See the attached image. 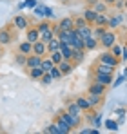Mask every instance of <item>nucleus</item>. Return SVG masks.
I'll return each mask as SVG.
<instances>
[{
    "instance_id": "79ce46f5",
    "label": "nucleus",
    "mask_w": 127,
    "mask_h": 134,
    "mask_svg": "<svg viewBox=\"0 0 127 134\" xmlns=\"http://www.w3.org/2000/svg\"><path fill=\"white\" fill-rule=\"evenodd\" d=\"M127 60V45L124 47V53H122V62H125Z\"/></svg>"
},
{
    "instance_id": "423d86ee",
    "label": "nucleus",
    "mask_w": 127,
    "mask_h": 134,
    "mask_svg": "<svg viewBox=\"0 0 127 134\" xmlns=\"http://www.w3.org/2000/svg\"><path fill=\"white\" fill-rule=\"evenodd\" d=\"M25 38H27L31 44L38 42V40H40V31H38V27H36V25L27 27V29H25Z\"/></svg>"
},
{
    "instance_id": "412c9836",
    "label": "nucleus",
    "mask_w": 127,
    "mask_h": 134,
    "mask_svg": "<svg viewBox=\"0 0 127 134\" xmlns=\"http://www.w3.org/2000/svg\"><path fill=\"white\" fill-rule=\"evenodd\" d=\"M56 36V31H55V27H51V29H47V31H44V33H40V40L42 42H49V40H53Z\"/></svg>"
},
{
    "instance_id": "dca6fc26",
    "label": "nucleus",
    "mask_w": 127,
    "mask_h": 134,
    "mask_svg": "<svg viewBox=\"0 0 127 134\" xmlns=\"http://www.w3.org/2000/svg\"><path fill=\"white\" fill-rule=\"evenodd\" d=\"M65 111L69 112V114H73V116H80V114L84 112V111H82V107H80L76 102H71V103L65 107Z\"/></svg>"
},
{
    "instance_id": "a19ab883",
    "label": "nucleus",
    "mask_w": 127,
    "mask_h": 134,
    "mask_svg": "<svg viewBox=\"0 0 127 134\" xmlns=\"http://www.w3.org/2000/svg\"><path fill=\"white\" fill-rule=\"evenodd\" d=\"M25 7L35 9V7H36V0H25Z\"/></svg>"
},
{
    "instance_id": "49530a36",
    "label": "nucleus",
    "mask_w": 127,
    "mask_h": 134,
    "mask_svg": "<svg viewBox=\"0 0 127 134\" xmlns=\"http://www.w3.org/2000/svg\"><path fill=\"white\" fill-rule=\"evenodd\" d=\"M2 47H4V45H0V56L4 54V49H2Z\"/></svg>"
},
{
    "instance_id": "6e6552de",
    "label": "nucleus",
    "mask_w": 127,
    "mask_h": 134,
    "mask_svg": "<svg viewBox=\"0 0 127 134\" xmlns=\"http://www.w3.org/2000/svg\"><path fill=\"white\" fill-rule=\"evenodd\" d=\"M33 53L38 54V56H47V54H49V51H47V44L42 42V40L35 42V44H33Z\"/></svg>"
},
{
    "instance_id": "4be33fe9",
    "label": "nucleus",
    "mask_w": 127,
    "mask_h": 134,
    "mask_svg": "<svg viewBox=\"0 0 127 134\" xmlns=\"http://www.w3.org/2000/svg\"><path fill=\"white\" fill-rule=\"evenodd\" d=\"M85 58V49H75L73 51V62L78 65V64H82Z\"/></svg>"
},
{
    "instance_id": "1a4fd4ad",
    "label": "nucleus",
    "mask_w": 127,
    "mask_h": 134,
    "mask_svg": "<svg viewBox=\"0 0 127 134\" xmlns=\"http://www.w3.org/2000/svg\"><path fill=\"white\" fill-rule=\"evenodd\" d=\"M58 67H60V71H62L64 76H67V74H71V72H73V69L76 67V64H75L73 60H62Z\"/></svg>"
},
{
    "instance_id": "4468645a",
    "label": "nucleus",
    "mask_w": 127,
    "mask_h": 134,
    "mask_svg": "<svg viewBox=\"0 0 127 134\" xmlns=\"http://www.w3.org/2000/svg\"><path fill=\"white\" fill-rule=\"evenodd\" d=\"M55 121H56V125H58V129H60V134H69L71 131H73V127H71L65 120H62L60 116H56V120H55Z\"/></svg>"
},
{
    "instance_id": "58836bf2",
    "label": "nucleus",
    "mask_w": 127,
    "mask_h": 134,
    "mask_svg": "<svg viewBox=\"0 0 127 134\" xmlns=\"http://www.w3.org/2000/svg\"><path fill=\"white\" fill-rule=\"evenodd\" d=\"M40 82L45 83V85H49L51 82H53V76H51V72H44V76L40 78Z\"/></svg>"
},
{
    "instance_id": "393cba45",
    "label": "nucleus",
    "mask_w": 127,
    "mask_h": 134,
    "mask_svg": "<svg viewBox=\"0 0 127 134\" xmlns=\"http://www.w3.org/2000/svg\"><path fill=\"white\" fill-rule=\"evenodd\" d=\"M107 29V25H93V36L96 38V40H100L102 36H104V33H105Z\"/></svg>"
},
{
    "instance_id": "e433bc0d",
    "label": "nucleus",
    "mask_w": 127,
    "mask_h": 134,
    "mask_svg": "<svg viewBox=\"0 0 127 134\" xmlns=\"http://www.w3.org/2000/svg\"><path fill=\"white\" fill-rule=\"evenodd\" d=\"M105 127L109 129V131H118L120 123H118V121H114V120H107V121H105Z\"/></svg>"
},
{
    "instance_id": "9b49d317",
    "label": "nucleus",
    "mask_w": 127,
    "mask_h": 134,
    "mask_svg": "<svg viewBox=\"0 0 127 134\" xmlns=\"http://www.w3.org/2000/svg\"><path fill=\"white\" fill-rule=\"evenodd\" d=\"M56 25H58V29L71 31V29H75V18H73V16H65V18H62Z\"/></svg>"
},
{
    "instance_id": "ea45409f",
    "label": "nucleus",
    "mask_w": 127,
    "mask_h": 134,
    "mask_svg": "<svg viewBox=\"0 0 127 134\" xmlns=\"http://www.w3.org/2000/svg\"><path fill=\"white\" fill-rule=\"evenodd\" d=\"M25 62H27V54L20 53V54L17 56V64H18V65H24V67H25Z\"/></svg>"
},
{
    "instance_id": "473e14b6",
    "label": "nucleus",
    "mask_w": 127,
    "mask_h": 134,
    "mask_svg": "<svg viewBox=\"0 0 127 134\" xmlns=\"http://www.w3.org/2000/svg\"><path fill=\"white\" fill-rule=\"evenodd\" d=\"M109 51H111V53H113V54H114V56H116V58H118V60L122 62V53H124V49H122L120 45L114 44L113 47H111V49H109Z\"/></svg>"
},
{
    "instance_id": "f03ea898",
    "label": "nucleus",
    "mask_w": 127,
    "mask_h": 134,
    "mask_svg": "<svg viewBox=\"0 0 127 134\" xmlns=\"http://www.w3.org/2000/svg\"><path fill=\"white\" fill-rule=\"evenodd\" d=\"M62 120H65L73 129H76V127H80V123H82V120H80V116H73V114H69L67 111H60V114H58Z\"/></svg>"
},
{
    "instance_id": "f8f14e48",
    "label": "nucleus",
    "mask_w": 127,
    "mask_h": 134,
    "mask_svg": "<svg viewBox=\"0 0 127 134\" xmlns=\"http://www.w3.org/2000/svg\"><path fill=\"white\" fill-rule=\"evenodd\" d=\"M84 42H85V51H94V49L100 47V40H96L93 35L87 36V38H84Z\"/></svg>"
},
{
    "instance_id": "39448f33",
    "label": "nucleus",
    "mask_w": 127,
    "mask_h": 134,
    "mask_svg": "<svg viewBox=\"0 0 127 134\" xmlns=\"http://www.w3.org/2000/svg\"><path fill=\"white\" fill-rule=\"evenodd\" d=\"M93 80L104 85H111L113 83V74H105V72H93Z\"/></svg>"
},
{
    "instance_id": "a211bd4d",
    "label": "nucleus",
    "mask_w": 127,
    "mask_h": 134,
    "mask_svg": "<svg viewBox=\"0 0 127 134\" xmlns=\"http://www.w3.org/2000/svg\"><path fill=\"white\" fill-rule=\"evenodd\" d=\"M96 13H107V9H109V4H105V0H96L93 5H91Z\"/></svg>"
},
{
    "instance_id": "6ab92c4d",
    "label": "nucleus",
    "mask_w": 127,
    "mask_h": 134,
    "mask_svg": "<svg viewBox=\"0 0 127 134\" xmlns=\"http://www.w3.org/2000/svg\"><path fill=\"white\" fill-rule=\"evenodd\" d=\"M87 98H89V103H91V107H93V109H96V107L104 102V96H102V94H91V92H89V96H87Z\"/></svg>"
},
{
    "instance_id": "7ed1b4c3",
    "label": "nucleus",
    "mask_w": 127,
    "mask_h": 134,
    "mask_svg": "<svg viewBox=\"0 0 127 134\" xmlns=\"http://www.w3.org/2000/svg\"><path fill=\"white\" fill-rule=\"evenodd\" d=\"M98 62H102V64H107V65H113V67H118L120 64V60L111 53V51H107V53H102L100 56H98Z\"/></svg>"
},
{
    "instance_id": "09e8293b",
    "label": "nucleus",
    "mask_w": 127,
    "mask_h": 134,
    "mask_svg": "<svg viewBox=\"0 0 127 134\" xmlns=\"http://www.w3.org/2000/svg\"><path fill=\"white\" fill-rule=\"evenodd\" d=\"M125 11H127V0H125Z\"/></svg>"
},
{
    "instance_id": "ddd939ff",
    "label": "nucleus",
    "mask_w": 127,
    "mask_h": 134,
    "mask_svg": "<svg viewBox=\"0 0 127 134\" xmlns=\"http://www.w3.org/2000/svg\"><path fill=\"white\" fill-rule=\"evenodd\" d=\"M105 89H107V85H104V83H98V82H93L91 85H89V92L91 94H105Z\"/></svg>"
},
{
    "instance_id": "9d476101",
    "label": "nucleus",
    "mask_w": 127,
    "mask_h": 134,
    "mask_svg": "<svg viewBox=\"0 0 127 134\" xmlns=\"http://www.w3.org/2000/svg\"><path fill=\"white\" fill-rule=\"evenodd\" d=\"M116 67L107 65V64H102V62H96V65L93 67V72H105V74H113Z\"/></svg>"
},
{
    "instance_id": "b1692460",
    "label": "nucleus",
    "mask_w": 127,
    "mask_h": 134,
    "mask_svg": "<svg viewBox=\"0 0 127 134\" xmlns=\"http://www.w3.org/2000/svg\"><path fill=\"white\" fill-rule=\"evenodd\" d=\"M76 103L82 107V111H93V107H91V103H89V98H87V96H78V98H76Z\"/></svg>"
},
{
    "instance_id": "0eeeda50",
    "label": "nucleus",
    "mask_w": 127,
    "mask_h": 134,
    "mask_svg": "<svg viewBox=\"0 0 127 134\" xmlns=\"http://www.w3.org/2000/svg\"><path fill=\"white\" fill-rule=\"evenodd\" d=\"M13 24H15V27H17V29L25 31V29L29 27V18H27L25 15H17V16L13 18Z\"/></svg>"
},
{
    "instance_id": "cd10ccee",
    "label": "nucleus",
    "mask_w": 127,
    "mask_h": 134,
    "mask_svg": "<svg viewBox=\"0 0 127 134\" xmlns=\"http://www.w3.org/2000/svg\"><path fill=\"white\" fill-rule=\"evenodd\" d=\"M60 45H62L60 38H58V36H55L53 40H49V42H47V51H49V53H53V51H58V49H60Z\"/></svg>"
},
{
    "instance_id": "7c9ffc66",
    "label": "nucleus",
    "mask_w": 127,
    "mask_h": 134,
    "mask_svg": "<svg viewBox=\"0 0 127 134\" xmlns=\"http://www.w3.org/2000/svg\"><path fill=\"white\" fill-rule=\"evenodd\" d=\"M18 51L24 53V54H31V53H33V44L27 40V42H24V44L18 45Z\"/></svg>"
},
{
    "instance_id": "de8ad7c7",
    "label": "nucleus",
    "mask_w": 127,
    "mask_h": 134,
    "mask_svg": "<svg viewBox=\"0 0 127 134\" xmlns=\"http://www.w3.org/2000/svg\"><path fill=\"white\" fill-rule=\"evenodd\" d=\"M58 2H69V0H58Z\"/></svg>"
},
{
    "instance_id": "f257e3e1",
    "label": "nucleus",
    "mask_w": 127,
    "mask_h": 134,
    "mask_svg": "<svg viewBox=\"0 0 127 134\" xmlns=\"http://www.w3.org/2000/svg\"><path fill=\"white\" fill-rule=\"evenodd\" d=\"M116 40H118V38H116V33H113L111 29H107L105 33H104V36L100 38V45H102L104 49H111L113 45L116 44Z\"/></svg>"
},
{
    "instance_id": "c9c22d12",
    "label": "nucleus",
    "mask_w": 127,
    "mask_h": 134,
    "mask_svg": "<svg viewBox=\"0 0 127 134\" xmlns=\"http://www.w3.org/2000/svg\"><path fill=\"white\" fill-rule=\"evenodd\" d=\"M45 132H47V134H60V129H58L56 121H53L49 127H45Z\"/></svg>"
},
{
    "instance_id": "2eb2a0df",
    "label": "nucleus",
    "mask_w": 127,
    "mask_h": 134,
    "mask_svg": "<svg viewBox=\"0 0 127 134\" xmlns=\"http://www.w3.org/2000/svg\"><path fill=\"white\" fill-rule=\"evenodd\" d=\"M13 42V35L9 29H0V45H7Z\"/></svg>"
},
{
    "instance_id": "5701e85b",
    "label": "nucleus",
    "mask_w": 127,
    "mask_h": 134,
    "mask_svg": "<svg viewBox=\"0 0 127 134\" xmlns=\"http://www.w3.org/2000/svg\"><path fill=\"white\" fill-rule=\"evenodd\" d=\"M122 15H114V16H111L109 18V22H107V27L109 29H116V27H120V24H122Z\"/></svg>"
},
{
    "instance_id": "f3484780",
    "label": "nucleus",
    "mask_w": 127,
    "mask_h": 134,
    "mask_svg": "<svg viewBox=\"0 0 127 134\" xmlns=\"http://www.w3.org/2000/svg\"><path fill=\"white\" fill-rule=\"evenodd\" d=\"M60 51H62V54H64V60H73V47L69 44H64L62 42V45H60Z\"/></svg>"
},
{
    "instance_id": "72a5a7b5",
    "label": "nucleus",
    "mask_w": 127,
    "mask_h": 134,
    "mask_svg": "<svg viewBox=\"0 0 127 134\" xmlns=\"http://www.w3.org/2000/svg\"><path fill=\"white\" fill-rule=\"evenodd\" d=\"M89 22L84 18V15H82V16H75V29H80V27H84Z\"/></svg>"
},
{
    "instance_id": "f704fd0d",
    "label": "nucleus",
    "mask_w": 127,
    "mask_h": 134,
    "mask_svg": "<svg viewBox=\"0 0 127 134\" xmlns=\"http://www.w3.org/2000/svg\"><path fill=\"white\" fill-rule=\"evenodd\" d=\"M49 72H51L53 80H60V78L64 76V74H62V71H60V67H58V65H55L53 69H51V71H49Z\"/></svg>"
},
{
    "instance_id": "a878e982",
    "label": "nucleus",
    "mask_w": 127,
    "mask_h": 134,
    "mask_svg": "<svg viewBox=\"0 0 127 134\" xmlns=\"http://www.w3.org/2000/svg\"><path fill=\"white\" fill-rule=\"evenodd\" d=\"M27 72H29V76H31L33 80H40L45 71H44L42 67H33V69H27Z\"/></svg>"
},
{
    "instance_id": "bb28decb",
    "label": "nucleus",
    "mask_w": 127,
    "mask_h": 134,
    "mask_svg": "<svg viewBox=\"0 0 127 134\" xmlns=\"http://www.w3.org/2000/svg\"><path fill=\"white\" fill-rule=\"evenodd\" d=\"M35 13L36 15H40V16H53V11H51V7H45V5H36L35 7Z\"/></svg>"
},
{
    "instance_id": "37998d69",
    "label": "nucleus",
    "mask_w": 127,
    "mask_h": 134,
    "mask_svg": "<svg viewBox=\"0 0 127 134\" xmlns=\"http://www.w3.org/2000/svg\"><path fill=\"white\" fill-rule=\"evenodd\" d=\"M122 82H124V76H120V78H118V80H116V82H114V83H113V85H120V83H122Z\"/></svg>"
},
{
    "instance_id": "c85d7f7f",
    "label": "nucleus",
    "mask_w": 127,
    "mask_h": 134,
    "mask_svg": "<svg viewBox=\"0 0 127 134\" xmlns=\"http://www.w3.org/2000/svg\"><path fill=\"white\" fill-rule=\"evenodd\" d=\"M40 67H42V69L45 71V72H49V71H51V69L55 67V62L51 60V56H49V54L42 58V65H40Z\"/></svg>"
},
{
    "instance_id": "2f4dec72",
    "label": "nucleus",
    "mask_w": 127,
    "mask_h": 134,
    "mask_svg": "<svg viewBox=\"0 0 127 134\" xmlns=\"http://www.w3.org/2000/svg\"><path fill=\"white\" fill-rule=\"evenodd\" d=\"M107 22H109V18H107L105 13H98V15H96V20H94L93 25H107Z\"/></svg>"
},
{
    "instance_id": "c03bdc74",
    "label": "nucleus",
    "mask_w": 127,
    "mask_h": 134,
    "mask_svg": "<svg viewBox=\"0 0 127 134\" xmlns=\"http://www.w3.org/2000/svg\"><path fill=\"white\" fill-rule=\"evenodd\" d=\"M105 4H109V5H114V4H116V0H105Z\"/></svg>"
},
{
    "instance_id": "a18cd8bd",
    "label": "nucleus",
    "mask_w": 127,
    "mask_h": 134,
    "mask_svg": "<svg viewBox=\"0 0 127 134\" xmlns=\"http://www.w3.org/2000/svg\"><path fill=\"white\" fill-rule=\"evenodd\" d=\"M85 2H87V4H89V5H93V4H94V2H96V0H85Z\"/></svg>"
},
{
    "instance_id": "4c0bfd02",
    "label": "nucleus",
    "mask_w": 127,
    "mask_h": 134,
    "mask_svg": "<svg viewBox=\"0 0 127 134\" xmlns=\"http://www.w3.org/2000/svg\"><path fill=\"white\" fill-rule=\"evenodd\" d=\"M36 27H38V31H40V33H44V31L51 29V27H53V24H49V22H45V20H44V22H40Z\"/></svg>"
},
{
    "instance_id": "20e7f679",
    "label": "nucleus",
    "mask_w": 127,
    "mask_h": 134,
    "mask_svg": "<svg viewBox=\"0 0 127 134\" xmlns=\"http://www.w3.org/2000/svg\"><path fill=\"white\" fill-rule=\"evenodd\" d=\"M42 58H44V56H38V54H35V53L27 54V62H25V69L40 67V65H42Z\"/></svg>"
},
{
    "instance_id": "aec40b11",
    "label": "nucleus",
    "mask_w": 127,
    "mask_h": 134,
    "mask_svg": "<svg viewBox=\"0 0 127 134\" xmlns=\"http://www.w3.org/2000/svg\"><path fill=\"white\" fill-rule=\"evenodd\" d=\"M82 15H84V18H85V20H87L89 24H94V20H96V15H98V13H96V11H94V9L89 5V7L85 9Z\"/></svg>"
},
{
    "instance_id": "c756f323",
    "label": "nucleus",
    "mask_w": 127,
    "mask_h": 134,
    "mask_svg": "<svg viewBox=\"0 0 127 134\" xmlns=\"http://www.w3.org/2000/svg\"><path fill=\"white\" fill-rule=\"evenodd\" d=\"M49 56H51V60L55 62V65H60V62L64 60V54H62V51H60V49H58V51L49 53Z\"/></svg>"
}]
</instances>
